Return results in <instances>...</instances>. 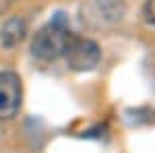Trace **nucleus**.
<instances>
[{
  "mask_svg": "<svg viewBox=\"0 0 155 153\" xmlns=\"http://www.w3.org/2000/svg\"><path fill=\"white\" fill-rule=\"evenodd\" d=\"M74 33L71 31V27L66 23V19L58 15L56 19H52L48 25H44L33 37V56L39 60H56L60 56L66 54V48L71 44V39Z\"/></svg>",
  "mask_w": 155,
  "mask_h": 153,
  "instance_id": "1",
  "label": "nucleus"
},
{
  "mask_svg": "<svg viewBox=\"0 0 155 153\" xmlns=\"http://www.w3.org/2000/svg\"><path fill=\"white\" fill-rule=\"evenodd\" d=\"M64 58H66V64L72 71L85 72V71H93L97 66V62L101 58V52H99V46L95 42H91L87 37L74 35L71 39L68 48H66Z\"/></svg>",
  "mask_w": 155,
  "mask_h": 153,
  "instance_id": "2",
  "label": "nucleus"
},
{
  "mask_svg": "<svg viewBox=\"0 0 155 153\" xmlns=\"http://www.w3.org/2000/svg\"><path fill=\"white\" fill-rule=\"evenodd\" d=\"M21 79L11 71L0 72V120H11L21 108Z\"/></svg>",
  "mask_w": 155,
  "mask_h": 153,
  "instance_id": "3",
  "label": "nucleus"
},
{
  "mask_svg": "<svg viewBox=\"0 0 155 153\" xmlns=\"http://www.w3.org/2000/svg\"><path fill=\"white\" fill-rule=\"evenodd\" d=\"M25 33H27V23H25L21 17H12L0 29V44L11 50V48L19 46L23 42Z\"/></svg>",
  "mask_w": 155,
  "mask_h": 153,
  "instance_id": "4",
  "label": "nucleus"
},
{
  "mask_svg": "<svg viewBox=\"0 0 155 153\" xmlns=\"http://www.w3.org/2000/svg\"><path fill=\"white\" fill-rule=\"evenodd\" d=\"M95 2L107 19H120L124 11V0H95Z\"/></svg>",
  "mask_w": 155,
  "mask_h": 153,
  "instance_id": "5",
  "label": "nucleus"
},
{
  "mask_svg": "<svg viewBox=\"0 0 155 153\" xmlns=\"http://www.w3.org/2000/svg\"><path fill=\"white\" fill-rule=\"evenodd\" d=\"M143 17H145V21H147L149 25H153V27H155V0H147V2H145Z\"/></svg>",
  "mask_w": 155,
  "mask_h": 153,
  "instance_id": "6",
  "label": "nucleus"
},
{
  "mask_svg": "<svg viewBox=\"0 0 155 153\" xmlns=\"http://www.w3.org/2000/svg\"><path fill=\"white\" fill-rule=\"evenodd\" d=\"M11 2H12V0H0V11H4V8H6Z\"/></svg>",
  "mask_w": 155,
  "mask_h": 153,
  "instance_id": "7",
  "label": "nucleus"
}]
</instances>
